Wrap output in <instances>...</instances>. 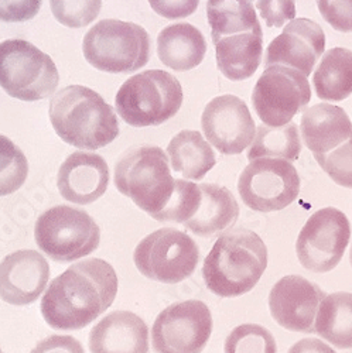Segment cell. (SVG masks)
<instances>
[{"label": "cell", "instance_id": "obj_1", "mask_svg": "<svg viewBox=\"0 0 352 353\" xmlns=\"http://www.w3.org/2000/svg\"><path fill=\"white\" fill-rule=\"evenodd\" d=\"M117 276L102 259L82 260L55 277L41 300V314L52 330L78 331L115 301Z\"/></svg>", "mask_w": 352, "mask_h": 353}, {"label": "cell", "instance_id": "obj_2", "mask_svg": "<svg viewBox=\"0 0 352 353\" xmlns=\"http://www.w3.org/2000/svg\"><path fill=\"white\" fill-rule=\"evenodd\" d=\"M268 268V248L249 229L222 233L204 260L202 279L222 299L241 297L252 291Z\"/></svg>", "mask_w": 352, "mask_h": 353}, {"label": "cell", "instance_id": "obj_3", "mask_svg": "<svg viewBox=\"0 0 352 353\" xmlns=\"http://www.w3.org/2000/svg\"><path fill=\"white\" fill-rule=\"evenodd\" d=\"M50 121L63 141L81 150L102 149L119 136L113 108L98 92L82 85H71L54 94Z\"/></svg>", "mask_w": 352, "mask_h": 353}, {"label": "cell", "instance_id": "obj_4", "mask_svg": "<svg viewBox=\"0 0 352 353\" xmlns=\"http://www.w3.org/2000/svg\"><path fill=\"white\" fill-rule=\"evenodd\" d=\"M115 185L153 219L168 207L175 191L168 157L157 145L128 150L115 165Z\"/></svg>", "mask_w": 352, "mask_h": 353}, {"label": "cell", "instance_id": "obj_5", "mask_svg": "<svg viewBox=\"0 0 352 353\" xmlns=\"http://www.w3.org/2000/svg\"><path fill=\"white\" fill-rule=\"evenodd\" d=\"M184 101L179 79L149 70L129 78L116 94V110L132 128L160 126L179 113Z\"/></svg>", "mask_w": 352, "mask_h": 353}, {"label": "cell", "instance_id": "obj_6", "mask_svg": "<svg viewBox=\"0 0 352 353\" xmlns=\"http://www.w3.org/2000/svg\"><path fill=\"white\" fill-rule=\"evenodd\" d=\"M82 51L88 64L98 71L129 74L149 63L150 39L136 23L106 19L85 34Z\"/></svg>", "mask_w": 352, "mask_h": 353}, {"label": "cell", "instance_id": "obj_7", "mask_svg": "<svg viewBox=\"0 0 352 353\" xmlns=\"http://www.w3.org/2000/svg\"><path fill=\"white\" fill-rule=\"evenodd\" d=\"M60 74L48 54L26 40L0 43V88L19 101L36 102L51 97Z\"/></svg>", "mask_w": 352, "mask_h": 353}, {"label": "cell", "instance_id": "obj_8", "mask_svg": "<svg viewBox=\"0 0 352 353\" xmlns=\"http://www.w3.org/2000/svg\"><path fill=\"white\" fill-rule=\"evenodd\" d=\"M35 238L51 260L70 263L98 249L101 229L88 212L58 205L40 215L35 226Z\"/></svg>", "mask_w": 352, "mask_h": 353}, {"label": "cell", "instance_id": "obj_9", "mask_svg": "<svg viewBox=\"0 0 352 353\" xmlns=\"http://www.w3.org/2000/svg\"><path fill=\"white\" fill-rule=\"evenodd\" d=\"M133 260L144 277L164 284H177L195 272L199 249L187 233L162 228L136 246Z\"/></svg>", "mask_w": 352, "mask_h": 353}, {"label": "cell", "instance_id": "obj_10", "mask_svg": "<svg viewBox=\"0 0 352 353\" xmlns=\"http://www.w3.org/2000/svg\"><path fill=\"white\" fill-rule=\"evenodd\" d=\"M238 192L248 208L256 212L282 211L300 194V176L287 160L257 159L241 172Z\"/></svg>", "mask_w": 352, "mask_h": 353}, {"label": "cell", "instance_id": "obj_11", "mask_svg": "<svg viewBox=\"0 0 352 353\" xmlns=\"http://www.w3.org/2000/svg\"><path fill=\"white\" fill-rule=\"evenodd\" d=\"M311 99L310 83L300 71L286 65L268 67L252 92L253 109L263 125L280 128L303 112Z\"/></svg>", "mask_w": 352, "mask_h": 353}, {"label": "cell", "instance_id": "obj_12", "mask_svg": "<svg viewBox=\"0 0 352 353\" xmlns=\"http://www.w3.org/2000/svg\"><path fill=\"white\" fill-rule=\"evenodd\" d=\"M351 225L346 215L337 208L314 212L302 228L296 253L302 266L313 273L334 270L348 248Z\"/></svg>", "mask_w": 352, "mask_h": 353}, {"label": "cell", "instance_id": "obj_13", "mask_svg": "<svg viewBox=\"0 0 352 353\" xmlns=\"http://www.w3.org/2000/svg\"><path fill=\"white\" fill-rule=\"evenodd\" d=\"M213 334V315L199 300L175 303L155 321L152 345L155 353H201Z\"/></svg>", "mask_w": 352, "mask_h": 353}, {"label": "cell", "instance_id": "obj_14", "mask_svg": "<svg viewBox=\"0 0 352 353\" xmlns=\"http://www.w3.org/2000/svg\"><path fill=\"white\" fill-rule=\"evenodd\" d=\"M201 128L210 144L225 156L241 154L256 134L248 105L235 95H221L208 102L201 116Z\"/></svg>", "mask_w": 352, "mask_h": 353}, {"label": "cell", "instance_id": "obj_15", "mask_svg": "<svg viewBox=\"0 0 352 353\" xmlns=\"http://www.w3.org/2000/svg\"><path fill=\"white\" fill-rule=\"evenodd\" d=\"M326 292L302 276H286L271 290L269 310L273 319L287 331L315 334L317 310Z\"/></svg>", "mask_w": 352, "mask_h": 353}, {"label": "cell", "instance_id": "obj_16", "mask_svg": "<svg viewBox=\"0 0 352 353\" xmlns=\"http://www.w3.org/2000/svg\"><path fill=\"white\" fill-rule=\"evenodd\" d=\"M326 50V34L310 19L291 20L266 50V67L286 65L309 77Z\"/></svg>", "mask_w": 352, "mask_h": 353}, {"label": "cell", "instance_id": "obj_17", "mask_svg": "<svg viewBox=\"0 0 352 353\" xmlns=\"http://www.w3.org/2000/svg\"><path fill=\"white\" fill-rule=\"evenodd\" d=\"M50 280L48 261L36 250H19L0 263V299L10 305L35 303Z\"/></svg>", "mask_w": 352, "mask_h": 353}, {"label": "cell", "instance_id": "obj_18", "mask_svg": "<svg viewBox=\"0 0 352 353\" xmlns=\"http://www.w3.org/2000/svg\"><path fill=\"white\" fill-rule=\"evenodd\" d=\"M109 185V167L99 154L75 152L58 170L57 187L72 203L88 205L99 199Z\"/></svg>", "mask_w": 352, "mask_h": 353}, {"label": "cell", "instance_id": "obj_19", "mask_svg": "<svg viewBox=\"0 0 352 353\" xmlns=\"http://www.w3.org/2000/svg\"><path fill=\"white\" fill-rule=\"evenodd\" d=\"M91 353H149V328L129 311L108 314L90 334Z\"/></svg>", "mask_w": 352, "mask_h": 353}, {"label": "cell", "instance_id": "obj_20", "mask_svg": "<svg viewBox=\"0 0 352 353\" xmlns=\"http://www.w3.org/2000/svg\"><path fill=\"white\" fill-rule=\"evenodd\" d=\"M300 132L309 150L314 154H326L351 137L352 122L342 108L318 103L304 110Z\"/></svg>", "mask_w": 352, "mask_h": 353}, {"label": "cell", "instance_id": "obj_21", "mask_svg": "<svg viewBox=\"0 0 352 353\" xmlns=\"http://www.w3.org/2000/svg\"><path fill=\"white\" fill-rule=\"evenodd\" d=\"M198 210L184 226L199 238H213L232 228L239 216V205L233 194L218 184H199Z\"/></svg>", "mask_w": 352, "mask_h": 353}, {"label": "cell", "instance_id": "obj_22", "mask_svg": "<svg viewBox=\"0 0 352 353\" xmlns=\"http://www.w3.org/2000/svg\"><path fill=\"white\" fill-rule=\"evenodd\" d=\"M217 65L224 77L238 82L251 78L263 57L262 30L233 34L214 40Z\"/></svg>", "mask_w": 352, "mask_h": 353}, {"label": "cell", "instance_id": "obj_23", "mask_svg": "<svg viewBox=\"0 0 352 353\" xmlns=\"http://www.w3.org/2000/svg\"><path fill=\"white\" fill-rule=\"evenodd\" d=\"M207 52V41L197 27L177 23L163 28L157 37L159 60L168 68L184 72L198 67Z\"/></svg>", "mask_w": 352, "mask_h": 353}, {"label": "cell", "instance_id": "obj_24", "mask_svg": "<svg viewBox=\"0 0 352 353\" xmlns=\"http://www.w3.org/2000/svg\"><path fill=\"white\" fill-rule=\"evenodd\" d=\"M167 154L173 170L194 181H201L217 164L213 147L197 130L175 134L168 143Z\"/></svg>", "mask_w": 352, "mask_h": 353}, {"label": "cell", "instance_id": "obj_25", "mask_svg": "<svg viewBox=\"0 0 352 353\" xmlns=\"http://www.w3.org/2000/svg\"><path fill=\"white\" fill-rule=\"evenodd\" d=\"M314 330L333 346L352 349V292H333L322 299Z\"/></svg>", "mask_w": 352, "mask_h": 353}, {"label": "cell", "instance_id": "obj_26", "mask_svg": "<svg viewBox=\"0 0 352 353\" xmlns=\"http://www.w3.org/2000/svg\"><path fill=\"white\" fill-rule=\"evenodd\" d=\"M313 83L320 99L340 102L352 94V51L337 47L321 58Z\"/></svg>", "mask_w": 352, "mask_h": 353}, {"label": "cell", "instance_id": "obj_27", "mask_svg": "<svg viewBox=\"0 0 352 353\" xmlns=\"http://www.w3.org/2000/svg\"><path fill=\"white\" fill-rule=\"evenodd\" d=\"M207 17L213 41L226 36L262 30L252 0H208Z\"/></svg>", "mask_w": 352, "mask_h": 353}, {"label": "cell", "instance_id": "obj_28", "mask_svg": "<svg viewBox=\"0 0 352 353\" xmlns=\"http://www.w3.org/2000/svg\"><path fill=\"white\" fill-rule=\"evenodd\" d=\"M296 123H287L280 128L262 125L256 129L255 139L249 145V163L257 159H282L296 161L302 153V139Z\"/></svg>", "mask_w": 352, "mask_h": 353}, {"label": "cell", "instance_id": "obj_29", "mask_svg": "<svg viewBox=\"0 0 352 353\" xmlns=\"http://www.w3.org/2000/svg\"><path fill=\"white\" fill-rule=\"evenodd\" d=\"M28 176V161L24 153L6 136L0 134V196L23 187Z\"/></svg>", "mask_w": 352, "mask_h": 353}, {"label": "cell", "instance_id": "obj_30", "mask_svg": "<svg viewBox=\"0 0 352 353\" xmlns=\"http://www.w3.org/2000/svg\"><path fill=\"white\" fill-rule=\"evenodd\" d=\"M225 353H277V343L271 331L257 323H244L225 339Z\"/></svg>", "mask_w": 352, "mask_h": 353}, {"label": "cell", "instance_id": "obj_31", "mask_svg": "<svg viewBox=\"0 0 352 353\" xmlns=\"http://www.w3.org/2000/svg\"><path fill=\"white\" fill-rule=\"evenodd\" d=\"M201 201L199 184L175 180V191L168 207L157 216L160 222H175L186 223L194 216Z\"/></svg>", "mask_w": 352, "mask_h": 353}, {"label": "cell", "instance_id": "obj_32", "mask_svg": "<svg viewBox=\"0 0 352 353\" xmlns=\"http://www.w3.org/2000/svg\"><path fill=\"white\" fill-rule=\"evenodd\" d=\"M55 20L70 28L90 26L101 13L102 0H50Z\"/></svg>", "mask_w": 352, "mask_h": 353}, {"label": "cell", "instance_id": "obj_33", "mask_svg": "<svg viewBox=\"0 0 352 353\" xmlns=\"http://www.w3.org/2000/svg\"><path fill=\"white\" fill-rule=\"evenodd\" d=\"M314 159L335 184L352 190V134L337 149Z\"/></svg>", "mask_w": 352, "mask_h": 353}, {"label": "cell", "instance_id": "obj_34", "mask_svg": "<svg viewBox=\"0 0 352 353\" xmlns=\"http://www.w3.org/2000/svg\"><path fill=\"white\" fill-rule=\"evenodd\" d=\"M268 27L280 28L296 17V0H252Z\"/></svg>", "mask_w": 352, "mask_h": 353}, {"label": "cell", "instance_id": "obj_35", "mask_svg": "<svg viewBox=\"0 0 352 353\" xmlns=\"http://www.w3.org/2000/svg\"><path fill=\"white\" fill-rule=\"evenodd\" d=\"M317 8L334 30L352 33V0H317Z\"/></svg>", "mask_w": 352, "mask_h": 353}, {"label": "cell", "instance_id": "obj_36", "mask_svg": "<svg viewBox=\"0 0 352 353\" xmlns=\"http://www.w3.org/2000/svg\"><path fill=\"white\" fill-rule=\"evenodd\" d=\"M43 0H0V21L23 23L35 19Z\"/></svg>", "mask_w": 352, "mask_h": 353}, {"label": "cell", "instance_id": "obj_37", "mask_svg": "<svg viewBox=\"0 0 352 353\" xmlns=\"http://www.w3.org/2000/svg\"><path fill=\"white\" fill-rule=\"evenodd\" d=\"M149 3L159 16L168 20H177L195 13L199 0H149Z\"/></svg>", "mask_w": 352, "mask_h": 353}, {"label": "cell", "instance_id": "obj_38", "mask_svg": "<svg viewBox=\"0 0 352 353\" xmlns=\"http://www.w3.org/2000/svg\"><path fill=\"white\" fill-rule=\"evenodd\" d=\"M32 353H85V350L74 336L51 335L39 342Z\"/></svg>", "mask_w": 352, "mask_h": 353}, {"label": "cell", "instance_id": "obj_39", "mask_svg": "<svg viewBox=\"0 0 352 353\" xmlns=\"http://www.w3.org/2000/svg\"><path fill=\"white\" fill-rule=\"evenodd\" d=\"M287 353H337L330 345L315 338H306L293 345Z\"/></svg>", "mask_w": 352, "mask_h": 353}, {"label": "cell", "instance_id": "obj_40", "mask_svg": "<svg viewBox=\"0 0 352 353\" xmlns=\"http://www.w3.org/2000/svg\"><path fill=\"white\" fill-rule=\"evenodd\" d=\"M349 263H351V266H352V246H351V250H349Z\"/></svg>", "mask_w": 352, "mask_h": 353}, {"label": "cell", "instance_id": "obj_41", "mask_svg": "<svg viewBox=\"0 0 352 353\" xmlns=\"http://www.w3.org/2000/svg\"><path fill=\"white\" fill-rule=\"evenodd\" d=\"M0 353H3V352H2V349H0Z\"/></svg>", "mask_w": 352, "mask_h": 353}]
</instances>
